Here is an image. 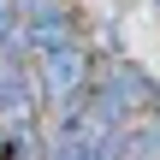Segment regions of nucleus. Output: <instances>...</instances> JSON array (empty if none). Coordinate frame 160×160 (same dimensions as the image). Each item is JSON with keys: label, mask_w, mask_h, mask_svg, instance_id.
<instances>
[{"label": "nucleus", "mask_w": 160, "mask_h": 160, "mask_svg": "<svg viewBox=\"0 0 160 160\" xmlns=\"http://www.w3.org/2000/svg\"><path fill=\"white\" fill-rule=\"evenodd\" d=\"M6 160H12V154H6Z\"/></svg>", "instance_id": "f257e3e1"}]
</instances>
